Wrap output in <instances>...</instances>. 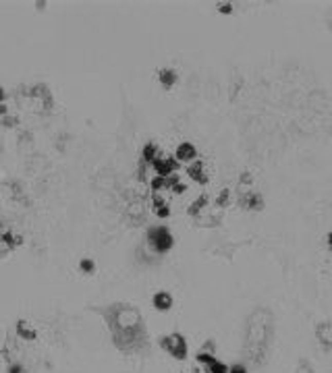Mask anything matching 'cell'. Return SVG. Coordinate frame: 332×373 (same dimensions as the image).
I'll use <instances>...</instances> for the list:
<instances>
[{"label": "cell", "mask_w": 332, "mask_h": 373, "mask_svg": "<svg viewBox=\"0 0 332 373\" xmlns=\"http://www.w3.org/2000/svg\"><path fill=\"white\" fill-rule=\"evenodd\" d=\"M104 319L119 350L133 355L147 348V332L137 307L125 303L110 305L104 311Z\"/></svg>", "instance_id": "obj_1"}, {"label": "cell", "mask_w": 332, "mask_h": 373, "mask_svg": "<svg viewBox=\"0 0 332 373\" xmlns=\"http://www.w3.org/2000/svg\"><path fill=\"white\" fill-rule=\"evenodd\" d=\"M274 332V315L266 307H255L247 322H245V334H243V357L251 365H262L266 361L270 342Z\"/></svg>", "instance_id": "obj_2"}, {"label": "cell", "mask_w": 332, "mask_h": 373, "mask_svg": "<svg viewBox=\"0 0 332 373\" xmlns=\"http://www.w3.org/2000/svg\"><path fill=\"white\" fill-rule=\"evenodd\" d=\"M175 245V239H173V232L166 228L164 224H156V226H150L147 228V234H145V249L152 253V255H164L169 253Z\"/></svg>", "instance_id": "obj_3"}, {"label": "cell", "mask_w": 332, "mask_h": 373, "mask_svg": "<svg viewBox=\"0 0 332 373\" xmlns=\"http://www.w3.org/2000/svg\"><path fill=\"white\" fill-rule=\"evenodd\" d=\"M160 346L162 350H166L173 359L183 361L187 357V340L181 334H169V336H162L160 338Z\"/></svg>", "instance_id": "obj_4"}, {"label": "cell", "mask_w": 332, "mask_h": 373, "mask_svg": "<svg viewBox=\"0 0 332 373\" xmlns=\"http://www.w3.org/2000/svg\"><path fill=\"white\" fill-rule=\"evenodd\" d=\"M158 176H169V174H175L177 170H179V162L175 160V155H169V153H160L156 160H154V164L150 166Z\"/></svg>", "instance_id": "obj_5"}, {"label": "cell", "mask_w": 332, "mask_h": 373, "mask_svg": "<svg viewBox=\"0 0 332 373\" xmlns=\"http://www.w3.org/2000/svg\"><path fill=\"white\" fill-rule=\"evenodd\" d=\"M237 201H239V205H241L243 209H253V211H257V209L264 207L262 195L255 193V191H249V189L239 191V199H237Z\"/></svg>", "instance_id": "obj_6"}, {"label": "cell", "mask_w": 332, "mask_h": 373, "mask_svg": "<svg viewBox=\"0 0 332 373\" xmlns=\"http://www.w3.org/2000/svg\"><path fill=\"white\" fill-rule=\"evenodd\" d=\"M175 160L179 164H191L197 160V147L189 141H183L177 145V151H175Z\"/></svg>", "instance_id": "obj_7"}, {"label": "cell", "mask_w": 332, "mask_h": 373, "mask_svg": "<svg viewBox=\"0 0 332 373\" xmlns=\"http://www.w3.org/2000/svg\"><path fill=\"white\" fill-rule=\"evenodd\" d=\"M316 338L324 350H332V322H320L316 326Z\"/></svg>", "instance_id": "obj_8"}, {"label": "cell", "mask_w": 332, "mask_h": 373, "mask_svg": "<svg viewBox=\"0 0 332 373\" xmlns=\"http://www.w3.org/2000/svg\"><path fill=\"white\" fill-rule=\"evenodd\" d=\"M187 176L191 181H195L197 185H206L208 183V172H206V166H204V162L199 158L195 160V162L187 164Z\"/></svg>", "instance_id": "obj_9"}, {"label": "cell", "mask_w": 332, "mask_h": 373, "mask_svg": "<svg viewBox=\"0 0 332 373\" xmlns=\"http://www.w3.org/2000/svg\"><path fill=\"white\" fill-rule=\"evenodd\" d=\"M152 209H154V214L160 218V220H164V218H169L171 216V205H169V201H166L164 197H160V193H152Z\"/></svg>", "instance_id": "obj_10"}, {"label": "cell", "mask_w": 332, "mask_h": 373, "mask_svg": "<svg viewBox=\"0 0 332 373\" xmlns=\"http://www.w3.org/2000/svg\"><path fill=\"white\" fill-rule=\"evenodd\" d=\"M208 203H210V197L206 195V193H201L197 199H193L191 201V205L187 207V214L191 216V218H199V216H204V211H206V207H208Z\"/></svg>", "instance_id": "obj_11"}, {"label": "cell", "mask_w": 332, "mask_h": 373, "mask_svg": "<svg viewBox=\"0 0 332 373\" xmlns=\"http://www.w3.org/2000/svg\"><path fill=\"white\" fill-rule=\"evenodd\" d=\"M15 332H17V338H19V340H25V342H33V340L38 338L35 328H33L31 324H27V322H17Z\"/></svg>", "instance_id": "obj_12"}, {"label": "cell", "mask_w": 332, "mask_h": 373, "mask_svg": "<svg viewBox=\"0 0 332 373\" xmlns=\"http://www.w3.org/2000/svg\"><path fill=\"white\" fill-rule=\"evenodd\" d=\"M177 79H179V75H177L175 69H160L158 71V81H160V85L164 89H173L175 83H177Z\"/></svg>", "instance_id": "obj_13"}, {"label": "cell", "mask_w": 332, "mask_h": 373, "mask_svg": "<svg viewBox=\"0 0 332 373\" xmlns=\"http://www.w3.org/2000/svg\"><path fill=\"white\" fill-rule=\"evenodd\" d=\"M152 305L158 309V311H169L173 307V297L166 292V290H158L154 297H152Z\"/></svg>", "instance_id": "obj_14"}, {"label": "cell", "mask_w": 332, "mask_h": 373, "mask_svg": "<svg viewBox=\"0 0 332 373\" xmlns=\"http://www.w3.org/2000/svg\"><path fill=\"white\" fill-rule=\"evenodd\" d=\"M160 153H162V151H160L154 143H145V145H143V149H141V162H145L147 166H152V164H154V160H156Z\"/></svg>", "instance_id": "obj_15"}, {"label": "cell", "mask_w": 332, "mask_h": 373, "mask_svg": "<svg viewBox=\"0 0 332 373\" xmlns=\"http://www.w3.org/2000/svg\"><path fill=\"white\" fill-rule=\"evenodd\" d=\"M223 218L216 216V214H210V216H199L197 218V226H204V228H212V226H220Z\"/></svg>", "instance_id": "obj_16"}, {"label": "cell", "mask_w": 332, "mask_h": 373, "mask_svg": "<svg viewBox=\"0 0 332 373\" xmlns=\"http://www.w3.org/2000/svg\"><path fill=\"white\" fill-rule=\"evenodd\" d=\"M201 371L204 373H229V367L223 363V361H214V363H210V365H206V367H201Z\"/></svg>", "instance_id": "obj_17"}, {"label": "cell", "mask_w": 332, "mask_h": 373, "mask_svg": "<svg viewBox=\"0 0 332 373\" xmlns=\"http://www.w3.org/2000/svg\"><path fill=\"white\" fill-rule=\"evenodd\" d=\"M147 185H150V191L152 193H160V191H166V183H164V176H158V174H154L150 181H147Z\"/></svg>", "instance_id": "obj_18"}, {"label": "cell", "mask_w": 332, "mask_h": 373, "mask_svg": "<svg viewBox=\"0 0 332 373\" xmlns=\"http://www.w3.org/2000/svg\"><path fill=\"white\" fill-rule=\"evenodd\" d=\"M231 203V189H223L216 197V207H227Z\"/></svg>", "instance_id": "obj_19"}, {"label": "cell", "mask_w": 332, "mask_h": 373, "mask_svg": "<svg viewBox=\"0 0 332 373\" xmlns=\"http://www.w3.org/2000/svg\"><path fill=\"white\" fill-rule=\"evenodd\" d=\"M79 270H81L83 274H94L96 263H94L89 257H85V259H81V261H79Z\"/></svg>", "instance_id": "obj_20"}, {"label": "cell", "mask_w": 332, "mask_h": 373, "mask_svg": "<svg viewBox=\"0 0 332 373\" xmlns=\"http://www.w3.org/2000/svg\"><path fill=\"white\" fill-rule=\"evenodd\" d=\"M251 183H253V174H251V172H247V170H245V172H241V174H239V189H243V191H245V189H249V185H251Z\"/></svg>", "instance_id": "obj_21"}, {"label": "cell", "mask_w": 332, "mask_h": 373, "mask_svg": "<svg viewBox=\"0 0 332 373\" xmlns=\"http://www.w3.org/2000/svg\"><path fill=\"white\" fill-rule=\"evenodd\" d=\"M7 373H25V367H23L21 361H13V363H9Z\"/></svg>", "instance_id": "obj_22"}, {"label": "cell", "mask_w": 332, "mask_h": 373, "mask_svg": "<svg viewBox=\"0 0 332 373\" xmlns=\"http://www.w3.org/2000/svg\"><path fill=\"white\" fill-rule=\"evenodd\" d=\"M229 373H247V367L243 363H235L233 367H229Z\"/></svg>", "instance_id": "obj_23"}, {"label": "cell", "mask_w": 332, "mask_h": 373, "mask_svg": "<svg viewBox=\"0 0 332 373\" xmlns=\"http://www.w3.org/2000/svg\"><path fill=\"white\" fill-rule=\"evenodd\" d=\"M3 125H5V127H15V125H19V119H15V116L7 114V116L3 119Z\"/></svg>", "instance_id": "obj_24"}, {"label": "cell", "mask_w": 332, "mask_h": 373, "mask_svg": "<svg viewBox=\"0 0 332 373\" xmlns=\"http://www.w3.org/2000/svg\"><path fill=\"white\" fill-rule=\"evenodd\" d=\"M171 191H173L175 195H183V193H187V185H185V183L181 181V183H179V185H175V187H173Z\"/></svg>", "instance_id": "obj_25"}, {"label": "cell", "mask_w": 332, "mask_h": 373, "mask_svg": "<svg viewBox=\"0 0 332 373\" xmlns=\"http://www.w3.org/2000/svg\"><path fill=\"white\" fill-rule=\"evenodd\" d=\"M218 13H223V15H231V13H233V5H229V3L220 5V7H218Z\"/></svg>", "instance_id": "obj_26"}, {"label": "cell", "mask_w": 332, "mask_h": 373, "mask_svg": "<svg viewBox=\"0 0 332 373\" xmlns=\"http://www.w3.org/2000/svg\"><path fill=\"white\" fill-rule=\"evenodd\" d=\"M297 373H313V371H311V367H309L307 363H301L299 369H297Z\"/></svg>", "instance_id": "obj_27"}, {"label": "cell", "mask_w": 332, "mask_h": 373, "mask_svg": "<svg viewBox=\"0 0 332 373\" xmlns=\"http://www.w3.org/2000/svg\"><path fill=\"white\" fill-rule=\"evenodd\" d=\"M7 114H9V106H7V104H0V116L5 119Z\"/></svg>", "instance_id": "obj_28"}, {"label": "cell", "mask_w": 332, "mask_h": 373, "mask_svg": "<svg viewBox=\"0 0 332 373\" xmlns=\"http://www.w3.org/2000/svg\"><path fill=\"white\" fill-rule=\"evenodd\" d=\"M5 100H7V89L0 87V104H5Z\"/></svg>", "instance_id": "obj_29"}, {"label": "cell", "mask_w": 332, "mask_h": 373, "mask_svg": "<svg viewBox=\"0 0 332 373\" xmlns=\"http://www.w3.org/2000/svg\"><path fill=\"white\" fill-rule=\"evenodd\" d=\"M330 31H332V23H330Z\"/></svg>", "instance_id": "obj_30"}, {"label": "cell", "mask_w": 332, "mask_h": 373, "mask_svg": "<svg viewBox=\"0 0 332 373\" xmlns=\"http://www.w3.org/2000/svg\"><path fill=\"white\" fill-rule=\"evenodd\" d=\"M330 251H332V247H330Z\"/></svg>", "instance_id": "obj_31"}]
</instances>
